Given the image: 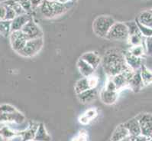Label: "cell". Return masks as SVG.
I'll use <instances>...</instances> for the list:
<instances>
[{
  "label": "cell",
  "instance_id": "8992f818",
  "mask_svg": "<svg viewBox=\"0 0 152 141\" xmlns=\"http://www.w3.org/2000/svg\"><path fill=\"white\" fill-rule=\"evenodd\" d=\"M135 117L139 122L141 135L151 139L152 137V114L141 113Z\"/></svg>",
  "mask_w": 152,
  "mask_h": 141
},
{
  "label": "cell",
  "instance_id": "6da1fadb",
  "mask_svg": "<svg viewBox=\"0 0 152 141\" xmlns=\"http://www.w3.org/2000/svg\"><path fill=\"white\" fill-rule=\"evenodd\" d=\"M102 64L106 75L111 78L129 68L125 62L124 52L118 48H110L106 51L102 58Z\"/></svg>",
  "mask_w": 152,
  "mask_h": 141
},
{
  "label": "cell",
  "instance_id": "7c38bea8",
  "mask_svg": "<svg viewBox=\"0 0 152 141\" xmlns=\"http://www.w3.org/2000/svg\"><path fill=\"white\" fill-rule=\"evenodd\" d=\"M31 18H32V16L28 14H25L22 15V16H16V17L12 21V32L22 31V29H23V27L28 23V21Z\"/></svg>",
  "mask_w": 152,
  "mask_h": 141
},
{
  "label": "cell",
  "instance_id": "277c9868",
  "mask_svg": "<svg viewBox=\"0 0 152 141\" xmlns=\"http://www.w3.org/2000/svg\"><path fill=\"white\" fill-rule=\"evenodd\" d=\"M129 29L125 22L115 21L106 38L112 41H126L129 39Z\"/></svg>",
  "mask_w": 152,
  "mask_h": 141
},
{
  "label": "cell",
  "instance_id": "7402d4cb",
  "mask_svg": "<svg viewBox=\"0 0 152 141\" xmlns=\"http://www.w3.org/2000/svg\"><path fill=\"white\" fill-rule=\"evenodd\" d=\"M111 80H113L115 87H116L117 91L122 90L125 88H129V82L122 73L118 74V75L112 77Z\"/></svg>",
  "mask_w": 152,
  "mask_h": 141
},
{
  "label": "cell",
  "instance_id": "603a6c76",
  "mask_svg": "<svg viewBox=\"0 0 152 141\" xmlns=\"http://www.w3.org/2000/svg\"><path fill=\"white\" fill-rule=\"evenodd\" d=\"M19 135V133H17L9 126H2L0 127V136L5 140H9L16 136Z\"/></svg>",
  "mask_w": 152,
  "mask_h": 141
},
{
  "label": "cell",
  "instance_id": "8d00e7d4",
  "mask_svg": "<svg viewBox=\"0 0 152 141\" xmlns=\"http://www.w3.org/2000/svg\"><path fill=\"white\" fill-rule=\"evenodd\" d=\"M79 121L80 123H82V124H87V123H89V122L90 121V120L87 117L85 116L84 114H83L81 115L80 117L79 118Z\"/></svg>",
  "mask_w": 152,
  "mask_h": 141
},
{
  "label": "cell",
  "instance_id": "d4e9b609",
  "mask_svg": "<svg viewBox=\"0 0 152 141\" xmlns=\"http://www.w3.org/2000/svg\"><path fill=\"white\" fill-rule=\"evenodd\" d=\"M140 74L144 83V85L148 86L152 84V71L149 70L145 64L140 69Z\"/></svg>",
  "mask_w": 152,
  "mask_h": 141
},
{
  "label": "cell",
  "instance_id": "f1b7e54d",
  "mask_svg": "<svg viewBox=\"0 0 152 141\" xmlns=\"http://www.w3.org/2000/svg\"><path fill=\"white\" fill-rule=\"evenodd\" d=\"M71 141H88L87 131L85 130H81L75 137H73Z\"/></svg>",
  "mask_w": 152,
  "mask_h": 141
},
{
  "label": "cell",
  "instance_id": "5b68a950",
  "mask_svg": "<svg viewBox=\"0 0 152 141\" xmlns=\"http://www.w3.org/2000/svg\"><path fill=\"white\" fill-rule=\"evenodd\" d=\"M44 46L43 38H36V39L28 40L25 45V48L22 49L19 54L20 55L25 58H31L38 55Z\"/></svg>",
  "mask_w": 152,
  "mask_h": 141
},
{
  "label": "cell",
  "instance_id": "52a82bcc",
  "mask_svg": "<svg viewBox=\"0 0 152 141\" xmlns=\"http://www.w3.org/2000/svg\"><path fill=\"white\" fill-rule=\"evenodd\" d=\"M9 39L12 48L17 53L21 52L25 48L26 43L28 41V38L22 31L12 32L9 35Z\"/></svg>",
  "mask_w": 152,
  "mask_h": 141
},
{
  "label": "cell",
  "instance_id": "9c48e42d",
  "mask_svg": "<svg viewBox=\"0 0 152 141\" xmlns=\"http://www.w3.org/2000/svg\"><path fill=\"white\" fill-rule=\"evenodd\" d=\"M25 117L22 113L18 111H15L12 113H8V114H0V124H22L25 122Z\"/></svg>",
  "mask_w": 152,
  "mask_h": 141
},
{
  "label": "cell",
  "instance_id": "836d02e7",
  "mask_svg": "<svg viewBox=\"0 0 152 141\" xmlns=\"http://www.w3.org/2000/svg\"><path fill=\"white\" fill-rule=\"evenodd\" d=\"M104 88L109 91H117L116 87H115V84L113 83V80H111V78L109 79L107 82H106V84H105Z\"/></svg>",
  "mask_w": 152,
  "mask_h": 141
},
{
  "label": "cell",
  "instance_id": "ffe728a7",
  "mask_svg": "<svg viewBox=\"0 0 152 141\" xmlns=\"http://www.w3.org/2000/svg\"><path fill=\"white\" fill-rule=\"evenodd\" d=\"M143 87H145V85L141 79L140 71H138L134 73V76L129 81V88L134 92H138L143 88Z\"/></svg>",
  "mask_w": 152,
  "mask_h": 141
},
{
  "label": "cell",
  "instance_id": "ac0fdd59",
  "mask_svg": "<svg viewBox=\"0 0 152 141\" xmlns=\"http://www.w3.org/2000/svg\"><path fill=\"white\" fill-rule=\"evenodd\" d=\"M77 66L79 70V72L83 76V78H88L94 75L95 69L80 58L77 61Z\"/></svg>",
  "mask_w": 152,
  "mask_h": 141
},
{
  "label": "cell",
  "instance_id": "3957f363",
  "mask_svg": "<svg viewBox=\"0 0 152 141\" xmlns=\"http://www.w3.org/2000/svg\"><path fill=\"white\" fill-rule=\"evenodd\" d=\"M115 21L112 16L102 15L98 16L93 23V30L97 36L106 38Z\"/></svg>",
  "mask_w": 152,
  "mask_h": 141
},
{
  "label": "cell",
  "instance_id": "44dd1931",
  "mask_svg": "<svg viewBox=\"0 0 152 141\" xmlns=\"http://www.w3.org/2000/svg\"><path fill=\"white\" fill-rule=\"evenodd\" d=\"M50 136L48 133L45 124L42 123H39L38 130L36 132L34 141H50Z\"/></svg>",
  "mask_w": 152,
  "mask_h": 141
},
{
  "label": "cell",
  "instance_id": "e575fe53",
  "mask_svg": "<svg viewBox=\"0 0 152 141\" xmlns=\"http://www.w3.org/2000/svg\"><path fill=\"white\" fill-rule=\"evenodd\" d=\"M84 115L86 117H87L90 120L93 118H95L97 115V111L96 109H89L84 113Z\"/></svg>",
  "mask_w": 152,
  "mask_h": 141
},
{
  "label": "cell",
  "instance_id": "ba28073f",
  "mask_svg": "<svg viewBox=\"0 0 152 141\" xmlns=\"http://www.w3.org/2000/svg\"><path fill=\"white\" fill-rule=\"evenodd\" d=\"M22 31L25 33V35L27 36L28 40L43 38V32L39 25L34 21L33 18H31L28 21V23L23 27Z\"/></svg>",
  "mask_w": 152,
  "mask_h": 141
},
{
  "label": "cell",
  "instance_id": "cb8c5ba5",
  "mask_svg": "<svg viewBox=\"0 0 152 141\" xmlns=\"http://www.w3.org/2000/svg\"><path fill=\"white\" fill-rule=\"evenodd\" d=\"M89 89H90V87L88 78H83L78 80L74 86V91L77 94L83 93Z\"/></svg>",
  "mask_w": 152,
  "mask_h": 141
},
{
  "label": "cell",
  "instance_id": "1f68e13d",
  "mask_svg": "<svg viewBox=\"0 0 152 141\" xmlns=\"http://www.w3.org/2000/svg\"><path fill=\"white\" fill-rule=\"evenodd\" d=\"M145 48L147 55L149 56H152V36L145 38Z\"/></svg>",
  "mask_w": 152,
  "mask_h": 141
},
{
  "label": "cell",
  "instance_id": "8fae6325",
  "mask_svg": "<svg viewBox=\"0 0 152 141\" xmlns=\"http://www.w3.org/2000/svg\"><path fill=\"white\" fill-rule=\"evenodd\" d=\"M99 97L103 104L112 105L117 101L118 97V91H109L102 88L99 92Z\"/></svg>",
  "mask_w": 152,
  "mask_h": 141
},
{
  "label": "cell",
  "instance_id": "2e32d148",
  "mask_svg": "<svg viewBox=\"0 0 152 141\" xmlns=\"http://www.w3.org/2000/svg\"><path fill=\"white\" fill-rule=\"evenodd\" d=\"M38 125H39V123H36L34 122L30 123L28 124V127L25 129V131L20 132L19 135L22 137V141L34 140Z\"/></svg>",
  "mask_w": 152,
  "mask_h": 141
},
{
  "label": "cell",
  "instance_id": "4316f807",
  "mask_svg": "<svg viewBox=\"0 0 152 141\" xmlns=\"http://www.w3.org/2000/svg\"><path fill=\"white\" fill-rule=\"evenodd\" d=\"M132 55L138 58H143L145 52V45H136V46H131L129 50Z\"/></svg>",
  "mask_w": 152,
  "mask_h": 141
},
{
  "label": "cell",
  "instance_id": "ab89813d",
  "mask_svg": "<svg viewBox=\"0 0 152 141\" xmlns=\"http://www.w3.org/2000/svg\"><path fill=\"white\" fill-rule=\"evenodd\" d=\"M31 141H34V140H31Z\"/></svg>",
  "mask_w": 152,
  "mask_h": 141
},
{
  "label": "cell",
  "instance_id": "484cf974",
  "mask_svg": "<svg viewBox=\"0 0 152 141\" xmlns=\"http://www.w3.org/2000/svg\"><path fill=\"white\" fill-rule=\"evenodd\" d=\"M11 26V21H6V20L1 21H0V33L6 37L9 36L12 32Z\"/></svg>",
  "mask_w": 152,
  "mask_h": 141
},
{
  "label": "cell",
  "instance_id": "74e56055",
  "mask_svg": "<svg viewBox=\"0 0 152 141\" xmlns=\"http://www.w3.org/2000/svg\"><path fill=\"white\" fill-rule=\"evenodd\" d=\"M148 141H152V137L151 138V139H149V140Z\"/></svg>",
  "mask_w": 152,
  "mask_h": 141
},
{
  "label": "cell",
  "instance_id": "9a60e30c",
  "mask_svg": "<svg viewBox=\"0 0 152 141\" xmlns=\"http://www.w3.org/2000/svg\"><path fill=\"white\" fill-rule=\"evenodd\" d=\"M130 136L128 130L126 129L124 123H121L118 126H117L116 128L115 129L112 134L110 141H123L127 137Z\"/></svg>",
  "mask_w": 152,
  "mask_h": 141
},
{
  "label": "cell",
  "instance_id": "f35d334b",
  "mask_svg": "<svg viewBox=\"0 0 152 141\" xmlns=\"http://www.w3.org/2000/svg\"><path fill=\"white\" fill-rule=\"evenodd\" d=\"M151 13H152V9H151Z\"/></svg>",
  "mask_w": 152,
  "mask_h": 141
},
{
  "label": "cell",
  "instance_id": "83f0119b",
  "mask_svg": "<svg viewBox=\"0 0 152 141\" xmlns=\"http://www.w3.org/2000/svg\"><path fill=\"white\" fill-rule=\"evenodd\" d=\"M136 23L138 25V29H139L140 32H141V35H143L144 38H147L151 37L152 36V29H149L148 27L143 26V25H141V24H139L138 21H136Z\"/></svg>",
  "mask_w": 152,
  "mask_h": 141
},
{
  "label": "cell",
  "instance_id": "4dcf8cb0",
  "mask_svg": "<svg viewBox=\"0 0 152 141\" xmlns=\"http://www.w3.org/2000/svg\"><path fill=\"white\" fill-rule=\"evenodd\" d=\"M6 18H5V20L12 21L17 16L16 14H15V11L13 10L12 8L9 6V5H6Z\"/></svg>",
  "mask_w": 152,
  "mask_h": 141
},
{
  "label": "cell",
  "instance_id": "e0dca14e",
  "mask_svg": "<svg viewBox=\"0 0 152 141\" xmlns=\"http://www.w3.org/2000/svg\"><path fill=\"white\" fill-rule=\"evenodd\" d=\"M77 95V98L81 103H83V104H90L97 98L99 93L97 88H95V89H89Z\"/></svg>",
  "mask_w": 152,
  "mask_h": 141
},
{
  "label": "cell",
  "instance_id": "7a4b0ae2",
  "mask_svg": "<svg viewBox=\"0 0 152 141\" xmlns=\"http://www.w3.org/2000/svg\"><path fill=\"white\" fill-rule=\"evenodd\" d=\"M73 2L70 1L66 4H62L59 1H42L40 6V11L45 18H55L67 12L73 5Z\"/></svg>",
  "mask_w": 152,
  "mask_h": 141
},
{
  "label": "cell",
  "instance_id": "d6986e66",
  "mask_svg": "<svg viewBox=\"0 0 152 141\" xmlns=\"http://www.w3.org/2000/svg\"><path fill=\"white\" fill-rule=\"evenodd\" d=\"M136 21L143 26L148 27L152 29V13L151 10L143 11L138 14L136 18Z\"/></svg>",
  "mask_w": 152,
  "mask_h": 141
},
{
  "label": "cell",
  "instance_id": "4fadbf2b",
  "mask_svg": "<svg viewBox=\"0 0 152 141\" xmlns=\"http://www.w3.org/2000/svg\"><path fill=\"white\" fill-rule=\"evenodd\" d=\"M80 58L84 60L86 63L91 65L94 69H96L99 65L102 63V58L95 52H89L83 54Z\"/></svg>",
  "mask_w": 152,
  "mask_h": 141
},
{
  "label": "cell",
  "instance_id": "d6a6232c",
  "mask_svg": "<svg viewBox=\"0 0 152 141\" xmlns=\"http://www.w3.org/2000/svg\"><path fill=\"white\" fill-rule=\"evenodd\" d=\"M20 5H22V7L23 8L24 10L25 11V13L27 14H29L30 12H31V9H32V5H31V1H18Z\"/></svg>",
  "mask_w": 152,
  "mask_h": 141
},
{
  "label": "cell",
  "instance_id": "f546056e",
  "mask_svg": "<svg viewBox=\"0 0 152 141\" xmlns=\"http://www.w3.org/2000/svg\"><path fill=\"white\" fill-rule=\"evenodd\" d=\"M18 111L15 107L11 104H3L0 105V114H8V113H12Z\"/></svg>",
  "mask_w": 152,
  "mask_h": 141
},
{
  "label": "cell",
  "instance_id": "d590c367",
  "mask_svg": "<svg viewBox=\"0 0 152 141\" xmlns=\"http://www.w3.org/2000/svg\"><path fill=\"white\" fill-rule=\"evenodd\" d=\"M6 5L2 2H0V21L5 20L6 18Z\"/></svg>",
  "mask_w": 152,
  "mask_h": 141
},
{
  "label": "cell",
  "instance_id": "30bf717a",
  "mask_svg": "<svg viewBox=\"0 0 152 141\" xmlns=\"http://www.w3.org/2000/svg\"><path fill=\"white\" fill-rule=\"evenodd\" d=\"M124 55H125V62L128 66L132 69L134 72L140 71L143 64V58H138L132 55L129 51L124 52Z\"/></svg>",
  "mask_w": 152,
  "mask_h": 141
},
{
  "label": "cell",
  "instance_id": "5bb4252c",
  "mask_svg": "<svg viewBox=\"0 0 152 141\" xmlns=\"http://www.w3.org/2000/svg\"><path fill=\"white\" fill-rule=\"evenodd\" d=\"M126 129L129 133V135L132 137H138L141 135V127H140L139 122L136 117H133L130 120H127L124 123Z\"/></svg>",
  "mask_w": 152,
  "mask_h": 141
}]
</instances>
